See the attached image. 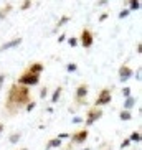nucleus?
<instances>
[{"label":"nucleus","instance_id":"nucleus-1","mask_svg":"<svg viewBox=\"0 0 142 150\" xmlns=\"http://www.w3.org/2000/svg\"><path fill=\"white\" fill-rule=\"evenodd\" d=\"M30 101H32L30 87L13 83L7 92V98H5V106H3V107H5V112H7L8 116H15V114H18L22 109H25V106H27Z\"/></svg>","mask_w":142,"mask_h":150},{"label":"nucleus","instance_id":"nucleus-2","mask_svg":"<svg viewBox=\"0 0 142 150\" xmlns=\"http://www.w3.org/2000/svg\"><path fill=\"white\" fill-rule=\"evenodd\" d=\"M40 83V74H33V73H28L27 69L20 74V78L17 79V84L20 86H27V87H32V86H36Z\"/></svg>","mask_w":142,"mask_h":150},{"label":"nucleus","instance_id":"nucleus-3","mask_svg":"<svg viewBox=\"0 0 142 150\" xmlns=\"http://www.w3.org/2000/svg\"><path fill=\"white\" fill-rule=\"evenodd\" d=\"M101 117H102V109L101 107H94V106L89 107L88 112H86V117H84V125H86V129L91 127L94 122H98Z\"/></svg>","mask_w":142,"mask_h":150},{"label":"nucleus","instance_id":"nucleus-4","mask_svg":"<svg viewBox=\"0 0 142 150\" xmlns=\"http://www.w3.org/2000/svg\"><path fill=\"white\" fill-rule=\"evenodd\" d=\"M88 94H89V87H88V84L81 83V84H79L78 87H76V92H75V102H76L78 106L86 104Z\"/></svg>","mask_w":142,"mask_h":150},{"label":"nucleus","instance_id":"nucleus-5","mask_svg":"<svg viewBox=\"0 0 142 150\" xmlns=\"http://www.w3.org/2000/svg\"><path fill=\"white\" fill-rule=\"evenodd\" d=\"M111 101H112V92H111V89L104 87V89H101V92H99V94H98V98H96L94 107H102V106H108Z\"/></svg>","mask_w":142,"mask_h":150},{"label":"nucleus","instance_id":"nucleus-6","mask_svg":"<svg viewBox=\"0 0 142 150\" xmlns=\"http://www.w3.org/2000/svg\"><path fill=\"white\" fill-rule=\"evenodd\" d=\"M78 41H79V45L83 46V48H91L93 46V43H94V35H93V32L89 30V28H83L81 35H79V38H78Z\"/></svg>","mask_w":142,"mask_h":150},{"label":"nucleus","instance_id":"nucleus-7","mask_svg":"<svg viewBox=\"0 0 142 150\" xmlns=\"http://www.w3.org/2000/svg\"><path fill=\"white\" fill-rule=\"evenodd\" d=\"M88 137H89V130L84 127V129H79V130L73 132L71 137H69V140H71L73 145H83L86 140H88Z\"/></svg>","mask_w":142,"mask_h":150},{"label":"nucleus","instance_id":"nucleus-8","mask_svg":"<svg viewBox=\"0 0 142 150\" xmlns=\"http://www.w3.org/2000/svg\"><path fill=\"white\" fill-rule=\"evenodd\" d=\"M117 73H119V81H121V83H127L129 79L134 76V69L129 68L127 65H122Z\"/></svg>","mask_w":142,"mask_h":150},{"label":"nucleus","instance_id":"nucleus-9","mask_svg":"<svg viewBox=\"0 0 142 150\" xmlns=\"http://www.w3.org/2000/svg\"><path fill=\"white\" fill-rule=\"evenodd\" d=\"M22 45V38H13V40H8L5 41L3 45L0 46V51H8V50H12V48H17V46Z\"/></svg>","mask_w":142,"mask_h":150},{"label":"nucleus","instance_id":"nucleus-10","mask_svg":"<svg viewBox=\"0 0 142 150\" xmlns=\"http://www.w3.org/2000/svg\"><path fill=\"white\" fill-rule=\"evenodd\" d=\"M28 73H33V74H40L45 71V66H43V63H38V61H35V63H32V65L27 68Z\"/></svg>","mask_w":142,"mask_h":150},{"label":"nucleus","instance_id":"nucleus-11","mask_svg":"<svg viewBox=\"0 0 142 150\" xmlns=\"http://www.w3.org/2000/svg\"><path fill=\"white\" fill-rule=\"evenodd\" d=\"M137 104V98L134 96H129V98L124 99V102H122V109H126V111H132Z\"/></svg>","mask_w":142,"mask_h":150},{"label":"nucleus","instance_id":"nucleus-12","mask_svg":"<svg viewBox=\"0 0 142 150\" xmlns=\"http://www.w3.org/2000/svg\"><path fill=\"white\" fill-rule=\"evenodd\" d=\"M61 145H63V140H60L58 137H53V139H50V140L46 142V150L60 149Z\"/></svg>","mask_w":142,"mask_h":150},{"label":"nucleus","instance_id":"nucleus-13","mask_svg":"<svg viewBox=\"0 0 142 150\" xmlns=\"http://www.w3.org/2000/svg\"><path fill=\"white\" fill-rule=\"evenodd\" d=\"M68 22H69V15H63V17H60V20H58V22H56V25H55V30H53V32L56 33L58 30H61V28L68 23Z\"/></svg>","mask_w":142,"mask_h":150},{"label":"nucleus","instance_id":"nucleus-14","mask_svg":"<svg viewBox=\"0 0 142 150\" xmlns=\"http://www.w3.org/2000/svg\"><path fill=\"white\" fill-rule=\"evenodd\" d=\"M61 92H63V86H58V87L53 91V94H51V99H50L51 104H56V102L61 99Z\"/></svg>","mask_w":142,"mask_h":150},{"label":"nucleus","instance_id":"nucleus-15","mask_svg":"<svg viewBox=\"0 0 142 150\" xmlns=\"http://www.w3.org/2000/svg\"><path fill=\"white\" fill-rule=\"evenodd\" d=\"M129 140H131V144L139 145V144H141V130L131 132V135H129Z\"/></svg>","mask_w":142,"mask_h":150},{"label":"nucleus","instance_id":"nucleus-16","mask_svg":"<svg viewBox=\"0 0 142 150\" xmlns=\"http://www.w3.org/2000/svg\"><path fill=\"white\" fill-rule=\"evenodd\" d=\"M12 10H13L12 3H5V5L0 8V20H2V18H5V17H7V15H8L10 12H12Z\"/></svg>","mask_w":142,"mask_h":150},{"label":"nucleus","instance_id":"nucleus-17","mask_svg":"<svg viewBox=\"0 0 142 150\" xmlns=\"http://www.w3.org/2000/svg\"><path fill=\"white\" fill-rule=\"evenodd\" d=\"M129 12H137L141 8V0H129Z\"/></svg>","mask_w":142,"mask_h":150},{"label":"nucleus","instance_id":"nucleus-18","mask_svg":"<svg viewBox=\"0 0 142 150\" xmlns=\"http://www.w3.org/2000/svg\"><path fill=\"white\" fill-rule=\"evenodd\" d=\"M119 119H121V120H131V119H132V112L126 111V109H121V112H119Z\"/></svg>","mask_w":142,"mask_h":150},{"label":"nucleus","instance_id":"nucleus-19","mask_svg":"<svg viewBox=\"0 0 142 150\" xmlns=\"http://www.w3.org/2000/svg\"><path fill=\"white\" fill-rule=\"evenodd\" d=\"M20 139H22V134L20 132H15V134H12V135L8 137V142H10V144H17Z\"/></svg>","mask_w":142,"mask_h":150},{"label":"nucleus","instance_id":"nucleus-20","mask_svg":"<svg viewBox=\"0 0 142 150\" xmlns=\"http://www.w3.org/2000/svg\"><path fill=\"white\" fill-rule=\"evenodd\" d=\"M121 94H122V98L126 99V98H129V96H132V89H131L129 86H126V87H122Z\"/></svg>","mask_w":142,"mask_h":150},{"label":"nucleus","instance_id":"nucleus-21","mask_svg":"<svg viewBox=\"0 0 142 150\" xmlns=\"http://www.w3.org/2000/svg\"><path fill=\"white\" fill-rule=\"evenodd\" d=\"M66 71L68 73H76V71H78V65H76V63H68V65H66Z\"/></svg>","mask_w":142,"mask_h":150},{"label":"nucleus","instance_id":"nucleus-22","mask_svg":"<svg viewBox=\"0 0 142 150\" xmlns=\"http://www.w3.org/2000/svg\"><path fill=\"white\" fill-rule=\"evenodd\" d=\"M32 5H33V2H32V0H23V2H22V5H20V10H28Z\"/></svg>","mask_w":142,"mask_h":150},{"label":"nucleus","instance_id":"nucleus-23","mask_svg":"<svg viewBox=\"0 0 142 150\" xmlns=\"http://www.w3.org/2000/svg\"><path fill=\"white\" fill-rule=\"evenodd\" d=\"M68 43H69V46H71V48H76V46L79 45V41H78V38H75V36H69V40H68Z\"/></svg>","mask_w":142,"mask_h":150},{"label":"nucleus","instance_id":"nucleus-24","mask_svg":"<svg viewBox=\"0 0 142 150\" xmlns=\"http://www.w3.org/2000/svg\"><path fill=\"white\" fill-rule=\"evenodd\" d=\"M129 8H124V10H121V12H119V15H117V17H119V20H122V18H127L129 17Z\"/></svg>","mask_w":142,"mask_h":150},{"label":"nucleus","instance_id":"nucleus-25","mask_svg":"<svg viewBox=\"0 0 142 150\" xmlns=\"http://www.w3.org/2000/svg\"><path fill=\"white\" fill-rule=\"evenodd\" d=\"M35 106H36V102H35V101H30V102L25 106V111H27V112H32L35 109Z\"/></svg>","mask_w":142,"mask_h":150},{"label":"nucleus","instance_id":"nucleus-26","mask_svg":"<svg viewBox=\"0 0 142 150\" xmlns=\"http://www.w3.org/2000/svg\"><path fill=\"white\" fill-rule=\"evenodd\" d=\"M40 98H41V99H46V98H48V87H46V86H43V87H41Z\"/></svg>","mask_w":142,"mask_h":150},{"label":"nucleus","instance_id":"nucleus-27","mask_svg":"<svg viewBox=\"0 0 142 150\" xmlns=\"http://www.w3.org/2000/svg\"><path fill=\"white\" fill-rule=\"evenodd\" d=\"M56 137L60 139V140H65V139H69V137H71V134H69V132H61V134H58Z\"/></svg>","mask_w":142,"mask_h":150},{"label":"nucleus","instance_id":"nucleus-28","mask_svg":"<svg viewBox=\"0 0 142 150\" xmlns=\"http://www.w3.org/2000/svg\"><path fill=\"white\" fill-rule=\"evenodd\" d=\"M129 145H131V140H129V137H127V139H124V140L121 142V149H127Z\"/></svg>","mask_w":142,"mask_h":150},{"label":"nucleus","instance_id":"nucleus-29","mask_svg":"<svg viewBox=\"0 0 142 150\" xmlns=\"http://www.w3.org/2000/svg\"><path fill=\"white\" fill-rule=\"evenodd\" d=\"M108 17H109V13H106V12H104V13H101V15H99V18H98V20H99V23L106 22V20H108Z\"/></svg>","mask_w":142,"mask_h":150},{"label":"nucleus","instance_id":"nucleus-30","mask_svg":"<svg viewBox=\"0 0 142 150\" xmlns=\"http://www.w3.org/2000/svg\"><path fill=\"white\" fill-rule=\"evenodd\" d=\"M134 74H135V81H141V76H142V69H141V68H137V71H135Z\"/></svg>","mask_w":142,"mask_h":150},{"label":"nucleus","instance_id":"nucleus-31","mask_svg":"<svg viewBox=\"0 0 142 150\" xmlns=\"http://www.w3.org/2000/svg\"><path fill=\"white\" fill-rule=\"evenodd\" d=\"M71 122H73V124H83V122H84V119H83V117H78V116H76V117L71 120Z\"/></svg>","mask_w":142,"mask_h":150},{"label":"nucleus","instance_id":"nucleus-32","mask_svg":"<svg viewBox=\"0 0 142 150\" xmlns=\"http://www.w3.org/2000/svg\"><path fill=\"white\" fill-rule=\"evenodd\" d=\"M58 43H63V41H66V33H61L60 36H58V40H56Z\"/></svg>","mask_w":142,"mask_h":150},{"label":"nucleus","instance_id":"nucleus-33","mask_svg":"<svg viewBox=\"0 0 142 150\" xmlns=\"http://www.w3.org/2000/svg\"><path fill=\"white\" fill-rule=\"evenodd\" d=\"M5 78H7V74L3 73V74H0V89H2V86H3V83H5Z\"/></svg>","mask_w":142,"mask_h":150},{"label":"nucleus","instance_id":"nucleus-34","mask_svg":"<svg viewBox=\"0 0 142 150\" xmlns=\"http://www.w3.org/2000/svg\"><path fill=\"white\" fill-rule=\"evenodd\" d=\"M106 3H108V0H99L96 5H98V7H102V5H106Z\"/></svg>","mask_w":142,"mask_h":150},{"label":"nucleus","instance_id":"nucleus-35","mask_svg":"<svg viewBox=\"0 0 142 150\" xmlns=\"http://www.w3.org/2000/svg\"><path fill=\"white\" fill-rule=\"evenodd\" d=\"M141 53H142V45L137 43V54H141Z\"/></svg>","mask_w":142,"mask_h":150},{"label":"nucleus","instance_id":"nucleus-36","mask_svg":"<svg viewBox=\"0 0 142 150\" xmlns=\"http://www.w3.org/2000/svg\"><path fill=\"white\" fill-rule=\"evenodd\" d=\"M3 129H5V125H3L2 122H0V132H3Z\"/></svg>","mask_w":142,"mask_h":150},{"label":"nucleus","instance_id":"nucleus-37","mask_svg":"<svg viewBox=\"0 0 142 150\" xmlns=\"http://www.w3.org/2000/svg\"><path fill=\"white\" fill-rule=\"evenodd\" d=\"M83 150H91V147H84V149H83Z\"/></svg>","mask_w":142,"mask_h":150},{"label":"nucleus","instance_id":"nucleus-38","mask_svg":"<svg viewBox=\"0 0 142 150\" xmlns=\"http://www.w3.org/2000/svg\"><path fill=\"white\" fill-rule=\"evenodd\" d=\"M104 150H112V149H111V147H106V149H104Z\"/></svg>","mask_w":142,"mask_h":150},{"label":"nucleus","instance_id":"nucleus-39","mask_svg":"<svg viewBox=\"0 0 142 150\" xmlns=\"http://www.w3.org/2000/svg\"><path fill=\"white\" fill-rule=\"evenodd\" d=\"M20 150H28V149H27V147H23V149H20Z\"/></svg>","mask_w":142,"mask_h":150},{"label":"nucleus","instance_id":"nucleus-40","mask_svg":"<svg viewBox=\"0 0 142 150\" xmlns=\"http://www.w3.org/2000/svg\"><path fill=\"white\" fill-rule=\"evenodd\" d=\"M134 150H141V149H139V147H137V149H134Z\"/></svg>","mask_w":142,"mask_h":150},{"label":"nucleus","instance_id":"nucleus-41","mask_svg":"<svg viewBox=\"0 0 142 150\" xmlns=\"http://www.w3.org/2000/svg\"><path fill=\"white\" fill-rule=\"evenodd\" d=\"M126 2H129V0H126Z\"/></svg>","mask_w":142,"mask_h":150}]
</instances>
